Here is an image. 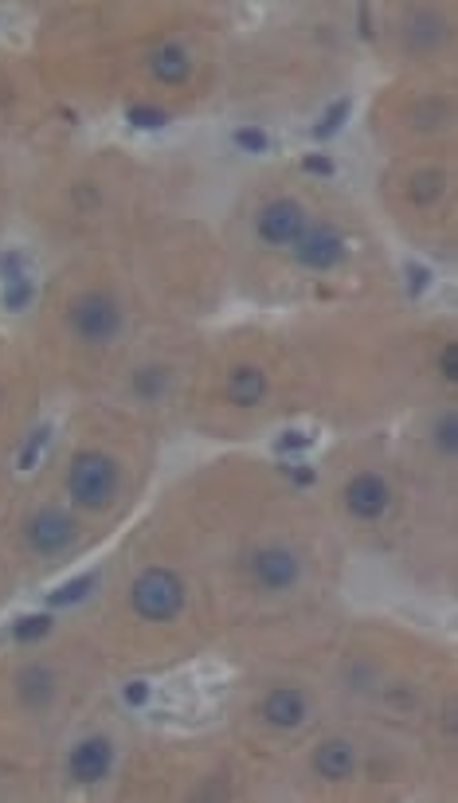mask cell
Segmentation results:
<instances>
[{"label":"cell","instance_id":"cell-27","mask_svg":"<svg viewBox=\"0 0 458 803\" xmlns=\"http://www.w3.org/2000/svg\"><path fill=\"white\" fill-rule=\"evenodd\" d=\"M145 698H149V686H145V682H134V686L126 690V702H130V706H141Z\"/></svg>","mask_w":458,"mask_h":803},{"label":"cell","instance_id":"cell-25","mask_svg":"<svg viewBox=\"0 0 458 803\" xmlns=\"http://www.w3.org/2000/svg\"><path fill=\"white\" fill-rule=\"evenodd\" d=\"M0 275H4L8 283H20V279H28V275H24V255H16V251L0 255Z\"/></svg>","mask_w":458,"mask_h":803},{"label":"cell","instance_id":"cell-28","mask_svg":"<svg viewBox=\"0 0 458 803\" xmlns=\"http://www.w3.org/2000/svg\"><path fill=\"white\" fill-rule=\"evenodd\" d=\"M306 169H310V173H325V177L333 173V165H329L325 157H306Z\"/></svg>","mask_w":458,"mask_h":803},{"label":"cell","instance_id":"cell-7","mask_svg":"<svg viewBox=\"0 0 458 803\" xmlns=\"http://www.w3.org/2000/svg\"><path fill=\"white\" fill-rule=\"evenodd\" d=\"M290 251L298 259V267H306V271H333L345 259V236L333 224H310Z\"/></svg>","mask_w":458,"mask_h":803},{"label":"cell","instance_id":"cell-9","mask_svg":"<svg viewBox=\"0 0 458 803\" xmlns=\"http://www.w3.org/2000/svg\"><path fill=\"white\" fill-rule=\"evenodd\" d=\"M341 498H345V510H349L357 521H380L384 514H388V506H392V490H388V482L372 471L349 478V486H345Z\"/></svg>","mask_w":458,"mask_h":803},{"label":"cell","instance_id":"cell-21","mask_svg":"<svg viewBox=\"0 0 458 803\" xmlns=\"http://www.w3.org/2000/svg\"><path fill=\"white\" fill-rule=\"evenodd\" d=\"M349 106H353L349 98H337V102L325 110V118H321V126L314 130V138H329V134H333V130H337L345 118H349Z\"/></svg>","mask_w":458,"mask_h":803},{"label":"cell","instance_id":"cell-12","mask_svg":"<svg viewBox=\"0 0 458 803\" xmlns=\"http://www.w3.org/2000/svg\"><path fill=\"white\" fill-rule=\"evenodd\" d=\"M16 694H20L24 709H47L55 702V694H59V678H55L51 666L32 662V666H24L16 674Z\"/></svg>","mask_w":458,"mask_h":803},{"label":"cell","instance_id":"cell-3","mask_svg":"<svg viewBox=\"0 0 458 803\" xmlns=\"http://www.w3.org/2000/svg\"><path fill=\"white\" fill-rule=\"evenodd\" d=\"M184 600V580L173 568H145L130 588V604L145 623H173L184 612Z\"/></svg>","mask_w":458,"mask_h":803},{"label":"cell","instance_id":"cell-2","mask_svg":"<svg viewBox=\"0 0 458 803\" xmlns=\"http://www.w3.org/2000/svg\"><path fill=\"white\" fill-rule=\"evenodd\" d=\"M67 330L83 345H110L126 330V314L114 294L106 290H87L67 306Z\"/></svg>","mask_w":458,"mask_h":803},{"label":"cell","instance_id":"cell-10","mask_svg":"<svg viewBox=\"0 0 458 803\" xmlns=\"http://www.w3.org/2000/svg\"><path fill=\"white\" fill-rule=\"evenodd\" d=\"M263 721L271 725V729H298L302 721H306V713H310V702H306V694L302 690H294V686H275L267 698H263Z\"/></svg>","mask_w":458,"mask_h":803},{"label":"cell","instance_id":"cell-15","mask_svg":"<svg viewBox=\"0 0 458 803\" xmlns=\"http://www.w3.org/2000/svg\"><path fill=\"white\" fill-rule=\"evenodd\" d=\"M169 380H173V373L165 365H141V369L130 373V392L138 396L141 404H157L169 392Z\"/></svg>","mask_w":458,"mask_h":803},{"label":"cell","instance_id":"cell-8","mask_svg":"<svg viewBox=\"0 0 458 803\" xmlns=\"http://www.w3.org/2000/svg\"><path fill=\"white\" fill-rule=\"evenodd\" d=\"M110 768H114V741L102 737V733L83 737V741L71 749V756H67V772H71V780L83 784V788L102 784V780L110 776Z\"/></svg>","mask_w":458,"mask_h":803},{"label":"cell","instance_id":"cell-1","mask_svg":"<svg viewBox=\"0 0 458 803\" xmlns=\"http://www.w3.org/2000/svg\"><path fill=\"white\" fill-rule=\"evenodd\" d=\"M118 482H122L118 463L102 451H79L67 467V494L83 510H106L118 498Z\"/></svg>","mask_w":458,"mask_h":803},{"label":"cell","instance_id":"cell-6","mask_svg":"<svg viewBox=\"0 0 458 803\" xmlns=\"http://www.w3.org/2000/svg\"><path fill=\"white\" fill-rule=\"evenodd\" d=\"M310 228V216H306V208L298 204V200H290V196H278L271 204H263L259 208V220H255V236L263 239L267 247H294L302 232Z\"/></svg>","mask_w":458,"mask_h":803},{"label":"cell","instance_id":"cell-19","mask_svg":"<svg viewBox=\"0 0 458 803\" xmlns=\"http://www.w3.org/2000/svg\"><path fill=\"white\" fill-rule=\"evenodd\" d=\"M94 584H98V576H94V572H87V576H79V580L63 584L59 592H51V604H55V608H63V604H79V600H87V592H91Z\"/></svg>","mask_w":458,"mask_h":803},{"label":"cell","instance_id":"cell-24","mask_svg":"<svg viewBox=\"0 0 458 803\" xmlns=\"http://www.w3.org/2000/svg\"><path fill=\"white\" fill-rule=\"evenodd\" d=\"M32 294H36V286H32V279H20V283H8V294H4V306H8V310H20L24 302H32Z\"/></svg>","mask_w":458,"mask_h":803},{"label":"cell","instance_id":"cell-5","mask_svg":"<svg viewBox=\"0 0 458 803\" xmlns=\"http://www.w3.org/2000/svg\"><path fill=\"white\" fill-rule=\"evenodd\" d=\"M247 576L263 588V592H290L302 580V561L290 545H259L247 557Z\"/></svg>","mask_w":458,"mask_h":803},{"label":"cell","instance_id":"cell-13","mask_svg":"<svg viewBox=\"0 0 458 803\" xmlns=\"http://www.w3.org/2000/svg\"><path fill=\"white\" fill-rule=\"evenodd\" d=\"M267 373L259 365H235L228 373V384H224V396L228 404L235 408H259L267 400Z\"/></svg>","mask_w":458,"mask_h":803},{"label":"cell","instance_id":"cell-4","mask_svg":"<svg viewBox=\"0 0 458 803\" xmlns=\"http://www.w3.org/2000/svg\"><path fill=\"white\" fill-rule=\"evenodd\" d=\"M24 541L32 553L40 557H59V553H71L75 541H79V525L71 514H63L59 506H44L36 510L32 518L24 521Z\"/></svg>","mask_w":458,"mask_h":803},{"label":"cell","instance_id":"cell-18","mask_svg":"<svg viewBox=\"0 0 458 803\" xmlns=\"http://www.w3.org/2000/svg\"><path fill=\"white\" fill-rule=\"evenodd\" d=\"M435 451H439L443 459H455V451H458V416L455 412H447V416L435 424Z\"/></svg>","mask_w":458,"mask_h":803},{"label":"cell","instance_id":"cell-17","mask_svg":"<svg viewBox=\"0 0 458 803\" xmlns=\"http://www.w3.org/2000/svg\"><path fill=\"white\" fill-rule=\"evenodd\" d=\"M404 40H408V48H415V51L435 48V44L443 40V20H435V16H412Z\"/></svg>","mask_w":458,"mask_h":803},{"label":"cell","instance_id":"cell-22","mask_svg":"<svg viewBox=\"0 0 458 803\" xmlns=\"http://www.w3.org/2000/svg\"><path fill=\"white\" fill-rule=\"evenodd\" d=\"M134 126L141 130H161L165 122H169V114L165 110H157V106H130V114H126Z\"/></svg>","mask_w":458,"mask_h":803},{"label":"cell","instance_id":"cell-26","mask_svg":"<svg viewBox=\"0 0 458 803\" xmlns=\"http://www.w3.org/2000/svg\"><path fill=\"white\" fill-rule=\"evenodd\" d=\"M439 369H443V380H447V384H455L458 380V345L455 341L443 345V353H439Z\"/></svg>","mask_w":458,"mask_h":803},{"label":"cell","instance_id":"cell-29","mask_svg":"<svg viewBox=\"0 0 458 803\" xmlns=\"http://www.w3.org/2000/svg\"><path fill=\"white\" fill-rule=\"evenodd\" d=\"M294 482H298V486H310V482H314V471H294Z\"/></svg>","mask_w":458,"mask_h":803},{"label":"cell","instance_id":"cell-11","mask_svg":"<svg viewBox=\"0 0 458 803\" xmlns=\"http://www.w3.org/2000/svg\"><path fill=\"white\" fill-rule=\"evenodd\" d=\"M314 772L329 784H345L357 772V749L345 737H329L314 749Z\"/></svg>","mask_w":458,"mask_h":803},{"label":"cell","instance_id":"cell-20","mask_svg":"<svg viewBox=\"0 0 458 803\" xmlns=\"http://www.w3.org/2000/svg\"><path fill=\"white\" fill-rule=\"evenodd\" d=\"M47 631H51V615H24V619L12 627L16 643H32V639H40Z\"/></svg>","mask_w":458,"mask_h":803},{"label":"cell","instance_id":"cell-23","mask_svg":"<svg viewBox=\"0 0 458 803\" xmlns=\"http://www.w3.org/2000/svg\"><path fill=\"white\" fill-rule=\"evenodd\" d=\"M231 142L239 145V149H247V153H263V149L271 145L263 130H247V126H243V130H235V134H231Z\"/></svg>","mask_w":458,"mask_h":803},{"label":"cell","instance_id":"cell-14","mask_svg":"<svg viewBox=\"0 0 458 803\" xmlns=\"http://www.w3.org/2000/svg\"><path fill=\"white\" fill-rule=\"evenodd\" d=\"M149 75L165 87H181L184 79L192 75V55L181 44H161V48L149 55Z\"/></svg>","mask_w":458,"mask_h":803},{"label":"cell","instance_id":"cell-16","mask_svg":"<svg viewBox=\"0 0 458 803\" xmlns=\"http://www.w3.org/2000/svg\"><path fill=\"white\" fill-rule=\"evenodd\" d=\"M443 192H447V173H439V169H419L412 181H408V196H412V204H419V208L439 204Z\"/></svg>","mask_w":458,"mask_h":803}]
</instances>
